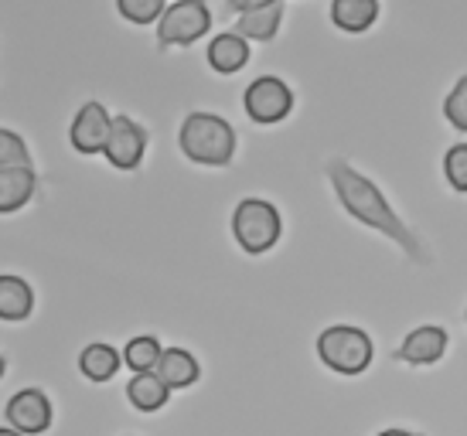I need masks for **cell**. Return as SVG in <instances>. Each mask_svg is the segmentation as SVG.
I'll use <instances>...</instances> for the list:
<instances>
[{"mask_svg": "<svg viewBox=\"0 0 467 436\" xmlns=\"http://www.w3.org/2000/svg\"><path fill=\"white\" fill-rule=\"evenodd\" d=\"M327 181H331V188H335L337 202L341 208L348 212L355 222H362L365 229H376L382 232L389 243H396L402 249V256H410L416 266H430V253L423 249L420 243V235H416L406 222H402L392 205L386 202V194L376 188V181H368L362 171H355L348 161H327Z\"/></svg>", "mask_w": 467, "mask_h": 436, "instance_id": "obj_1", "label": "cell"}, {"mask_svg": "<svg viewBox=\"0 0 467 436\" xmlns=\"http://www.w3.org/2000/svg\"><path fill=\"white\" fill-rule=\"evenodd\" d=\"M178 147L192 164L225 167L235 154V130L215 113H192L178 130Z\"/></svg>", "mask_w": 467, "mask_h": 436, "instance_id": "obj_2", "label": "cell"}, {"mask_svg": "<svg viewBox=\"0 0 467 436\" xmlns=\"http://www.w3.org/2000/svg\"><path fill=\"white\" fill-rule=\"evenodd\" d=\"M317 358L331 372L355 379V375L368 372V365L376 358V345L355 324H331L317 334Z\"/></svg>", "mask_w": 467, "mask_h": 436, "instance_id": "obj_3", "label": "cell"}, {"mask_svg": "<svg viewBox=\"0 0 467 436\" xmlns=\"http://www.w3.org/2000/svg\"><path fill=\"white\" fill-rule=\"evenodd\" d=\"M284 232V218L276 212V205L263 202V198H246L239 202L233 212V235L239 249L249 256H263L273 245L280 243Z\"/></svg>", "mask_w": 467, "mask_h": 436, "instance_id": "obj_4", "label": "cell"}, {"mask_svg": "<svg viewBox=\"0 0 467 436\" xmlns=\"http://www.w3.org/2000/svg\"><path fill=\"white\" fill-rule=\"evenodd\" d=\"M208 27H212V11L205 0H174L157 21V48L168 52V48L195 45Z\"/></svg>", "mask_w": 467, "mask_h": 436, "instance_id": "obj_5", "label": "cell"}, {"mask_svg": "<svg viewBox=\"0 0 467 436\" xmlns=\"http://www.w3.org/2000/svg\"><path fill=\"white\" fill-rule=\"evenodd\" d=\"M243 106H246V116L260 127H273V123H284L290 109H294V92L284 78L276 76H260L246 86V96H243Z\"/></svg>", "mask_w": 467, "mask_h": 436, "instance_id": "obj_6", "label": "cell"}, {"mask_svg": "<svg viewBox=\"0 0 467 436\" xmlns=\"http://www.w3.org/2000/svg\"><path fill=\"white\" fill-rule=\"evenodd\" d=\"M235 35L246 41H273L276 31L284 25V4L280 0H246V4H233Z\"/></svg>", "mask_w": 467, "mask_h": 436, "instance_id": "obj_7", "label": "cell"}, {"mask_svg": "<svg viewBox=\"0 0 467 436\" xmlns=\"http://www.w3.org/2000/svg\"><path fill=\"white\" fill-rule=\"evenodd\" d=\"M4 416H7L11 430L25 436H38L52 426V402L41 389H21L17 396L7 399Z\"/></svg>", "mask_w": 467, "mask_h": 436, "instance_id": "obj_8", "label": "cell"}, {"mask_svg": "<svg viewBox=\"0 0 467 436\" xmlns=\"http://www.w3.org/2000/svg\"><path fill=\"white\" fill-rule=\"evenodd\" d=\"M109 133H113V116L106 113L103 103H86L72 119V130H68V140L78 154H103L106 143H109Z\"/></svg>", "mask_w": 467, "mask_h": 436, "instance_id": "obj_9", "label": "cell"}, {"mask_svg": "<svg viewBox=\"0 0 467 436\" xmlns=\"http://www.w3.org/2000/svg\"><path fill=\"white\" fill-rule=\"evenodd\" d=\"M103 154L117 171L140 167L143 154H147V130L130 116H113V133H109V143H106Z\"/></svg>", "mask_w": 467, "mask_h": 436, "instance_id": "obj_10", "label": "cell"}, {"mask_svg": "<svg viewBox=\"0 0 467 436\" xmlns=\"http://www.w3.org/2000/svg\"><path fill=\"white\" fill-rule=\"evenodd\" d=\"M447 345L451 337L441 324H420L416 331H410L402 337V345L396 348L392 358L402 361V365H416V369H427V365H437V361L447 355Z\"/></svg>", "mask_w": 467, "mask_h": 436, "instance_id": "obj_11", "label": "cell"}, {"mask_svg": "<svg viewBox=\"0 0 467 436\" xmlns=\"http://www.w3.org/2000/svg\"><path fill=\"white\" fill-rule=\"evenodd\" d=\"M38 192V174L35 167H7L0 171V215H11L35 198Z\"/></svg>", "mask_w": 467, "mask_h": 436, "instance_id": "obj_12", "label": "cell"}, {"mask_svg": "<svg viewBox=\"0 0 467 436\" xmlns=\"http://www.w3.org/2000/svg\"><path fill=\"white\" fill-rule=\"evenodd\" d=\"M31 310H35V290H31V283L4 273L0 276V321L7 324L27 321Z\"/></svg>", "mask_w": 467, "mask_h": 436, "instance_id": "obj_13", "label": "cell"}, {"mask_svg": "<svg viewBox=\"0 0 467 436\" xmlns=\"http://www.w3.org/2000/svg\"><path fill=\"white\" fill-rule=\"evenodd\" d=\"M382 4L379 0H335L331 4V21L345 35H365L379 21Z\"/></svg>", "mask_w": 467, "mask_h": 436, "instance_id": "obj_14", "label": "cell"}, {"mask_svg": "<svg viewBox=\"0 0 467 436\" xmlns=\"http://www.w3.org/2000/svg\"><path fill=\"white\" fill-rule=\"evenodd\" d=\"M246 62H249V41L239 38L235 31H225V35L212 38V45H208V65L219 76H235L239 68H246Z\"/></svg>", "mask_w": 467, "mask_h": 436, "instance_id": "obj_15", "label": "cell"}, {"mask_svg": "<svg viewBox=\"0 0 467 436\" xmlns=\"http://www.w3.org/2000/svg\"><path fill=\"white\" fill-rule=\"evenodd\" d=\"M157 375L164 379L168 389H188V385L198 382L202 365H198V358L188 351V348H164L161 365H157Z\"/></svg>", "mask_w": 467, "mask_h": 436, "instance_id": "obj_16", "label": "cell"}, {"mask_svg": "<svg viewBox=\"0 0 467 436\" xmlns=\"http://www.w3.org/2000/svg\"><path fill=\"white\" fill-rule=\"evenodd\" d=\"M119 351L113 345H103V341H92V345L82 348L78 355V369L89 382H109L113 375L119 372Z\"/></svg>", "mask_w": 467, "mask_h": 436, "instance_id": "obj_17", "label": "cell"}, {"mask_svg": "<svg viewBox=\"0 0 467 436\" xmlns=\"http://www.w3.org/2000/svg\"><path fill=\"white\" fill-rule=\"evenodd\" d=\"M127 399H130L133 410H140V412H157L161 406H168L171 389L164 385V379H161L157 372L133 375L130 385H127Z\"/></svg>", "mask_w": 467, "mask_h": 436, "instance_id": "obj_18", "label": "cell"}, {"mask_svg": "<svg viewBox=\"0 0 467 436\" xmlns=\"http://www.w3.org/2000/svg\"><path fill=\"white\" fill-rule=\"evenodd\" d=\"M161 355H164L161 341L150 337V334H140V337H133L130 345L123 348V365H127L133 375H147V372H157Z\"/></svg>", "mask_w": 467, "mask_h": 436, "instance_id": "obj_19", "label": "cell"}, {"mask_svg": "<svg viewBox=\"0 0 467 436\" xmlns=\"http://www.w3.org/2000/svg\"><path fill=\"white\" fill-rule=\"evenodd\" d=\"M7 167H35L31 154H27V143L21 140V133L0 127V171Z\"/></svg>", "mask_w": 467, "mask_h": 436, "instance_id": "obj_20", "label": "cell"}, {"mask_svg": "<svg viewBox=\"0 0 467 436\" xmlns=\"http://www.w3.org/2000/svg\"><path fill=\"white\" fill-rule=\"evenodd\" d=\"M117 11L130 21V25H154L164 17L168 4L164 0H119Z\"/></svg>", "mask_w": 467, "mask_h": 436, "instance_id": "obj_21", "label": "cell"}, {"mask_svg": "<svg viewBox=\"0 0 467 436\" xmlns=\"http://www.w3.org/2000/svg\"><path fill=\"white\" fill-rule=\"evenodd\" d=\"M443 116L457 133H467V72L454 82V89L443 99Z\"/></svg>", "mask_w": 467, "mask_h": 436, "instance_id": "obj_22", "label": "cell"}, {"mask_svg": "<svg viewBox=\"0 0 467 436\" xmlns=\"http://www.w3.org/2000/svg\"><path fill=\"white\" fill-rule=\"evenodd\" d=\"M443 178L454 192L467 194V143H454L443 154Z\"/></svg>", "mask_w": 467, "mask_h": 436, "instance_id": "obj_23", "label": "cell"}, {"mask_svg": "<svg viewBox=\"0 0 467 436\" xmlns=\"http://www.w3.org/2000/svg\"><path fill=\"white\" fill-rule=\"evenodd\" d=\"M379 436H423V433H413V430H400V426H392V430H382Z\"/></svg>", "mask_w": 467, "mask_h": 436, "instance_id": "obj_24", "label": "cell"}, {"mask_svg": "<svg viewBox=\"0 0 467 436\" xmlns=\"http://www.w3.org/2000/svg\"><path fill=\"white\" fill-rule=\"evenodd\" d=\"M0 436H25V433H17V430H11V426H0Z\"/></svg>", "mask_w": 467, "mask_h": 436, "instance_id": "obj_25", "label": "cell"}, {"mask_svg": "<svg viewBox=\"0 0 467 436\" xmlns=\"http://www.w3.org/2000/svg\"><path fill=\"white\" fill-rule=\"evenodd\" d=\"M4 372H7V361H4V355H0V379H4Z\"/></svg>", "mask_w": 467, "mask_h": 436, "instance_id": "obj_26", "label": "cell"}, {"mask_svg": "<svg viewBox=\"0 0 467 436\" xmlns=\"http://www.w3.org/2000/svg\"><path fill=\"white\" fill-rule=\"evenodd\" d=\"M464 324H467V310H464Z\"/></svg>", "mask_w": 467, "mask_h": 436, "instance_id": "obj_27", "label": "cell"}]
</instances>
